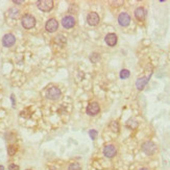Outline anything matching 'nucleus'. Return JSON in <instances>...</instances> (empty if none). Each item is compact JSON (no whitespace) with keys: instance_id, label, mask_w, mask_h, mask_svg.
<instances>
[{"instance_id":"obj_1","label":"nucleus","mask_w":170,"mask_h":170,"mask_svg":"<svg viewBox=\"0 0 170 170\" xmlns=\"http://www.w3.org/2000/svg\"><path fill=\"white\" fill-rule=\"evenodd\" d=\"M21 24L24 28L26 29H30L33 26L36 25V19L33 16H31L29 14H25L23 17L21 18Z\"/></svg>"},{"instance_id":"obj_2","label":"nucleus","mask_w":170,"mask_h":170,"mask_svg":"<svg viewBox=\"0 0 170 170\" xmlns=\"http://www.w3.org/2000/svg\"><path fill=\"white\" fill-rule=\"evenodd\" d=\"M142 150L147 156H153L156 151V145L153 141H146L142 144Z\"/></svg>"},{"instance_id":"obj_3","label":"nucleus","mask_w":170,"mask_h":170,"mask_svg":"<svg viewBox=\"0 0 170 170\" xmlns=\"http://www.w3.org/2000/svg\"><path fill=\"white\" fill-rule=\"evenodd\" d=\"M53 1L52 0H40L37 2L38 8L42 12H49L53 8Z\"/></svg>"},{"instance_id":"obj_4","label":"nucleus","mask_w":170,"mask_h":170,"mask_svg":"<svg viewBox=\"0 0 170 170\" xmlns=\"http://www.w3.org/2000/svg\"><path fill=\"white\" fill-rule=\"evenodd\" d=\"M62 95V92L59 88L57 87H52V88L48 89L46 92V97L50 100H57Z\"/></svg>"},{"instance_id":"obj_5","label":"nucleus","mask_w":170,"mask_h":170,"mask_svg":"<svg viewBox=\"0 0 170 170\" xmlns=\"http://www.w3.org/2000/svg\"><path fill=\"white\" fill-rule=\"evenodd\" d=\"M15 43H16V38L13 33H6L2 38V45L6 47V48L12 47Z\"/></svg>"},{"instance_id":"obj_6","label":"nucleus","mask_w":170,"mask_h":170,"mask_svg":"<svg viewBox=\"0 0 170 170\" xmlns=\"http://www.w3.org/2000/svg\"><path fill=\"white\" fill-rule=\"evenodd\" d=\"M59 28V22L57 21V19L54 18H50L45 24V29L48 32H54L55 30H57Z\"/></svg>"},{"instance_id":"obj_7","label":"nucleus","mask_w":170,"mask_h":170,"mask_svg":"<svg viewBox=\"0 0 170 170\" xmlns=\"http://www.w3.org/2000/svg\"><path fill=\"white\" fill-rule=\"evenodd\" d=\"M99 21H100V18H99V16H98L97 13L91 12V13H89L88 16H87V22H88L89 25L96 26V25L99 24Z\"/></svg>"},{"instance_id":"obj_8","label":"nucleus","mask_w":170,"mask_h":170,"mask_svg":"<svg viewBox=\"0 0 170 170\" xmlns=\"http://www.w3.org/2000/svg\"><path fill=\"white\" fill-rule=\"evenodd\" d=\"M99 112H100V107H99V104H98V102L93 101L87 107V114L90 116L97 115Z\"/></svg>"},{"instance_id":"obj_9","label":"nucleus","mask_w":170,"mask_h":170,"mask_svg":"<svg viewBox=\"0 0 170 170\" xmlns=\"http://www.w3.org/2000/svg\"><path fill=\"white\" fill-rule=\"evenodd\" d=\"M117 153V147L113 144H109L107 146H104V155L107 156V158H113V156H116Z\"/></svg>"},{"instance_id":"obj_10","label":"nucleus","mask_w":170,"mask_h":170,"mask_svg":"<svg viewBox=\"0 0 170 170\" xmlns=\"http://www.w3.org/2000/svg\"><path fill=\"white\" fill-rule=\"evenodd\" d=\"M62 25L65 28L69 29V28H72L75 25V19L72 16H66L62 19Z\"/></svg>"},{"instance_id":"obj_11","label":"nucleus","mask_w":170,"mask_h":170,"mask_svg":"<svg viewBox=\"0 0 170 170\" xmlns=\"http://www.w3.org/2000/svg\"><path fill=\"white\" fill-rule=\"evenodd\" d=\"M118 22L121 26H128V24L131 23V16H129L127 13H121L119 16H118Z\"/></svg>"},{"instance_id":"obj_12","label":"nucleus","mask_w":170,"mask_h":170,"mask_svg":"<svg viewBox=\"0 0 170 170\" xmlns=\"http://www.w3.org/2000/svg\"><path fill=\"white\" fill-rule=\"evenodd\" d=\"M104 40H106V43L108 44L109 46H115L116 44H117L118 38L115 33H108V35L106 36V38H104Z\"/></svg>"},{"instance_id":"obj_13","label":"nucleus","mask_w":170,"mask_h":170,"mask_svg":"<svg viewBox=\"0 0 170 170\" xmlns=\"http://www.w3.org/2000/svg\"><path fill=\"white\" fill-rule=\"evenodd\" d=\"M149 78H150V76L138 78V80L136 82V87H137L138 90H143V89H144V87L146 86L147 82H148Z\"/></svg>"},{"instance_id":"obj_14","label":"nucleus","mask_w":170,"mask_h":170,"mask_svg":"<svg viewBox=\"0 0 170 170\" xmlns=\"http://www.w3.org/2000/svg\"><path fill=\"white\" fill-rule=\"evenodd\" d=\"M135 17L137 18L139 21H143L146 17V11L143 8H138L135 11Z\"/></svg>"},{"instance_id":"obj_15","label":"nucleus","mask_w":170,"mask_h":170,"mask_svg":"<svg viewBox=\"0 0 170 170\" xmlns=\"http://www.w3.org/2000/svg\"><path fill=\"white\" fill-rule=\"evenodd\" d=\"M54 42L57 44H60V45H63V44L66 43V37H64L63 35H57V37L54 38Z\"/></svg>"},{"instance_id":"obj_16","label":"nucleus","mask_w":170,"mask_h":170,"mask_svg":"<svg viewBox=\"0 0 170 170\" xmlns=\"http://www.w3.org/2000/svg\"><path fill=\"white\" fill-rule=\"evenodd\" d=\"M129 75H131V72H129L127 69H123V70L120 71V77L122 79H125V78H128Z\"/></svg>"},{"instance_id":"obj_17","label":"nucleus","mask_w":170,"mask_h":170,"mask_svg":"<svg viewBox=\"0 0 170 170\" xmlns=\"http://www.w3.org/2000/svg\"><path fill=\"white\" fill-rule=\"evenodd\" d=\"M68 170H82V166L78 163H72L69 165Z\"/></svg>"},{"instance_id":"obj_18","label":"nucleus","mask_w":170,"mask_h":170,"mask_svg":"<svg viewBox=\"0 0 170 170\" xmlns=\"http://www.w3.org/2000/svg\"><path fill=\"white\" fill-rule=\"evenodd\" d=\"M8 14L12 18H17L18 16H19V11L17 10V8H11L10 11H8Z\"/></svg>"},{"instance_id":"obj_19","label":"nucleus","mask_w":170,"mask_h":170,"mask_svg":"<svg viewBox=\"0 0 170 170\" xmlns=\"http://www.w3.org/2000/svg\"><path fill=\"white\" fill-rule=\"evenodd\" d=\"M16 150H17V147L13 146V145L8 146V155H10V156H14L15 153H16Z\"/></svg>"},{"instance_id":"obj_20","label":"nucleus","mask_w":170,"mask_h":170,"mask_svg":"<svg viewBox=\"0 0 170 170\" xmlns=\"http://www.w3.org/2000/svg\"><path fill=\"white\" fill-rule=\"evenodd\" d=\"M110 127L113 129V131H119V125H118V123L116 121L112 122L111 125H110Z\"/></svg>"},{"instance_id":"obj_21","label":"nucleus","mask_w":170,"mask_h":170,"mask_svg":"<svg viewBox=\"0 0 170 170\" xmlns=\"http://www.w3.org/2000/svg\"><path fill=\"white\" fill-rule=\"evenodd\" d=\"M89 136H90V138L92 140H95L96 138H97V131H95V129H91V131H89Z\"/></svg>"},{"instance_id":"obj_22","label":"nucleus","mask_w":170,"mask_h":170,"mask_svg":"<svg viewBox=\"0 0 170 170\" xmlns=\"http://www.w3.org/2000/svg\"><path fill=\"white\" fill-rule=\"evenodd\" d=\"M8 170H20V167L16 164H10L8 165Z\"/></svg>"},{"instance_id":"obj_23","label":"nucleus","mask_w":170,"mask_h":170,"mask_svg":"<svg viewBox=\"0 0 170 170\" xmlns=\"http://www.w3.org/2000/svg\"><path fill=\"white\" fill-rule=\"evenodd\" d=\"M15 96L14 95H12L11 96V99H12V101H13V107H15Z\"/></svg>"},{"instance_id":"obj_24","label":"nucleus","mask_w":170,"mask_h":170,"mask_svg":"<svg viewBox=\"0 0 170 170\" xmlns=\"http://www.w3.org/2000/svg\"><path fill=\"white\" fill-rule=\"evenodd\" d=\"M22 2H23V1H17V0H15L14 3H15V4H21Z\"/></svg>"},{"instance_id":"obj_25","label":"nucleus","mask_w":170,"mask_h":170,"mask_svg":"<svg viewBox=\"0 0 170 170\" xmlns=\"http://www.w3.org/2000/svg\"><path fill=\"white\" fill-rule=\"evenodd\" d=\"M0 170H4V167L2 165H0Z\"/></svg>"},{"instance_id":"obj_26","label":"nucleus","mask_w":170,"mask_h":170,"mask_svg":"<svg viewBox=\"0 0 170 170\" xmlns=\"http://www.w3.org/2000/svg\"><path fill=\"white\" fill-rule=\"evenodd\" d=\"M139 170H149L148 168H140Z\"/></svg>"},{"instance_id":"obj_27","label":"nucleus","mask_w":170,"mask_h":170,"mask_svg":"<svg viewBox=\"0 0 170 170\" xmlns=\"http://www.w3.org/2000/svg\"><path fill=\"white\" fill-rule=\"evenodd\" d=\"M26 170H30V169H26Z\"/></svg>"}]
</instances>
